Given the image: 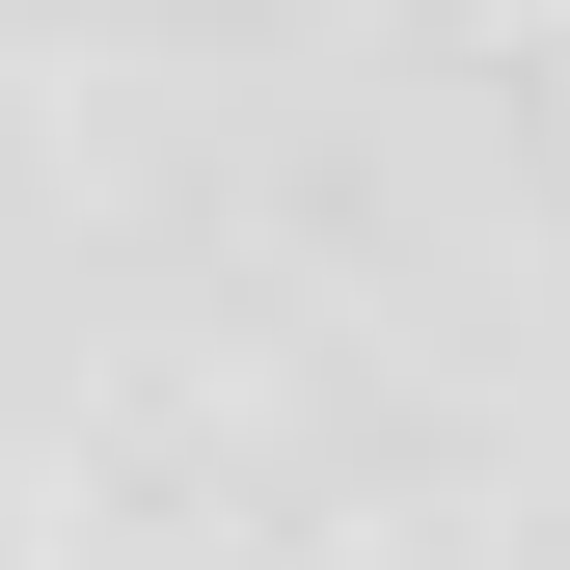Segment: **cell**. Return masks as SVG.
I'll list each match as a JSON object with an SVG mask.
<instances>
[{"mask_svg":"<svg viewBox=\"0 0 570 570\" xmlns=\"http://www.w3.org/2000/svg\"><path fill=\"white\" fill-rule=\"evenodd\" d=\"M0 570H570V0H0Z\"/></svg>","mask_w":570,"mask_h":570,"instance_id":"1","label":"cell"}]
</instances>
